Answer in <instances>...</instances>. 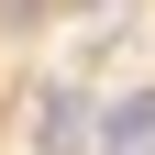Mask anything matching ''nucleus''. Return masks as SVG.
<instances>
[{"instance_id": "obj_1", "label": "nucleus", "mask_w": 155, "mask_h": 155, "mask_svg": "<svg viewBox=\"0 0 155 155\" xmlns=\"http://www.w3.org/2000/svg\"><path fill=\"white\" fill-rule=\"evenodd\" d=\"M33 155H89V89H78V78H45V100H33Z\"/></svg>"}, {"instance_id": "obj_2", "label": "nucleus", "mask_w": 155, "mask_h": 155, "mask_svg": "<svg viewBox=\"0 0 155 155\" xmlns=\"http://www.w3.org/2000/svg\"><path fill=\"white\" fill-rule=\"evenodd\" d=\"M100 155H155V89L111 100V122H100Z\"/></svg>"}, {"instance_id": "obj_3", "label": "nucleus", "mask_w": 155, "mask_h": 155, "mask_svg": "<svg viewBox=\"0 0 155 155\" xmlns=\"http://www.w3.org/2000/svg\"><path fill=\"white\" fill-rule=\"evenodd\" d=\"M0 22H45V0H0Z\"/></svg>"}]
</instances>
